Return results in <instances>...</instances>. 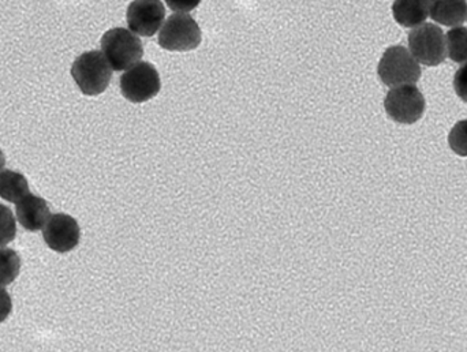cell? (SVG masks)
Here are the masks:
<instances>
[{"label": "cell", "mask_w": 467, "mask_h": 352, "mask_svg": "<svg viewBox=\"0 0 467 352\" xmlns=\"http://www.w3.org/2000/svg\"><path fill=\"white\" fill-rule=\"evenodd\" d=\"M101 52L114 71H128L140 63L144 48L141 40L125 27H114L101 37Z\"/></svg>", "instance_id": "6da1fadb"}, {"label": "cell", "mask_w": 467, "mask_h": 352, "mask_svg": "<svg viewBox=\"0 0 467 352\" xmlns=\"http://www.w3.org/2000/svg\"><path fill=\"white\" fill-rule=\"evenodd\" d=\"M166 7L159 0H136L128 8L130 32L142 37H152L163 26Z\"/></svg>", "instance_id": "ba28073f"}, {"label": "cell", "mask_w": 467, "mask_h": 352, "mask_svg": "<svg viewBox=\"0 0 467 352\" xmlns=\"http://www.w3.org/2000/svg\"><path fill=\"white\" fill-rule=\"evenodd\" d=\"M200 2H183V3H175V2H169L170 7L172 8V10H192V8L196 7L197 5H199Z\"/></svg>", "instance_id": "ffe728a7"}, {"label": "cell", "mask_w": 467, "mask_h": 352, "mask_svg": "<svg viewBox=\"0 0 467 352\" xmlns=\"http://www.w3.org/2000/svg\"><path fill=\"white\" fill-rule=\"evenodd\" d=\"M202 38L199 24L183 13L170 16L159 33V44L167 51H192L202 44Z\"/></svg>", "instance_id": "5b68a950"}, {"label": "cell", "mask_w": 467, "mask_h": 352, "mask_svg": "<svg viewBox=\"0 0 467 352\" xmlns=\"http://www.w3.org/2000/svg\"><path fill=\"white\" fill-rule=\"evenodd\" d=\"M21 272V258L16 250L0 249V287L10 285Z\"/></svg>", "instance_id": "5bb4252c"}, {"label": "cell", "mask_w": 467, "mask_h": 352, "mask_svg": "<svg viewBox=\"0 0 467 352\" xmlns=\"http://www.w3.org/2000/svg\"><path fill=\"white\" fill-rule=\"evenodd\" d=\"M447 54L455 63H467V27L458 26L446 36Z\"/></svg>", "instance_id": "9a60e30c"}, {"label": "cell", "mask_w": 467, "mask_h": 352, "mask_svg": "<svg viewBox=\"0 0 467 352\" xmlns=\"http://www.w3.org/2000/svg\"><path fill=\"white\" fill-rule=\"evenodd\" d=\"M449 144L457 155L467 158V119L458 122L450 131Z\"/></svg>", "instance_id": "e0dca14e"}, {"label": "cell", "mask_w": 467, "mask_h": 352, "mask_svg": "<svg viewBox=\"0 0 467 352\" xmlns=\"http://www.w3.org/2000/svg\"><path fill=\"white\" fill-rule=\"evenodd\" d=\"M430 16L433 21L446 26H461L467 16L465 0H436L430 2Z\"/></svg>", "instance_id": "7c38bea8"}, {"label": "cell", "mask_w": 467, "mask_h": 352, "mask_svg": "<svg viewBox=\"0 0 467 352\" xmlns=\"http://www.w3.org/2000/svg\"><path fill=\"white\" fill-rule=\"evenodd\" d=\"M387 114L400 125H413L425 112V98L416 85L392 88L384 100Z\"/></svg>", "instance_id": "52a82bcc"}, {"label": "cell", "mask_w": 467, "mask_h": 352, "mask_svg": "<svg viewBox=\"0 0 467 352\" xmlns=\"http://www.w3.org/2000/svg\"><path fill=\"white\" fill-rule=\"evenodd\" d=\"M379 77L387 87L414 85L421 78V67L408 48L392 46L386 49L378 67Z\"/></svg>", "instance_id": "3957f363"}, {"label": "cell", "mask_w": 467, "mask_h": 352, "mask_svg": "<svg viewBox=\"0 0 467 352\" xmlns=\"http://www.w3.org/2000/svg\"><path fill=\"white\" fill-rule=\"evenodd\" d=\"M395 21L405 27H419L430 16V2L425 0H397L392 5Z\"/></svg>", "instance_id": "8fae6325"}, {"label": "cell", "mask_w": 467, "mask_h": 352, "mask_svg": "<svg viewBox=\"0 0 467 352\" xmlns=\"http://www.w3.org/2000/svg\"><path fill=\"white\" fill-rule=\"evenodd\" d=\"M43 238L54 252L68 253L79 243L81 230L74 217L65 213L52 214L43 228Z\"/></svg>", "instance_id": "9c48e42d"}, {"label": "cell", "mask_w": 467, "mask_h": 352, "mask_svg": "<svg viewBox=\"0 0 467 352\" xmlns=\"http://www.w3.org/2000/svg\"><path fill=\"white\" fill-rule=\"evenodd\" d=\"M11 310H13V301H11L10 294L5 288L0 287V323H3L11 315Z\"/></svg>", "instance_id": "d6986e66"}, {"label": "cell", "mask_w": 467, "mask_h": 352, "mask_svg": "<svg viewBox=\"0 0 467 352\" xmlns=\"http://www.w3.org/2000/svg\"><path fill=\"white\" fill-rule=\"evenodd\" d=\"M16 219L21 223L25 230L36 231L46 227L47 222L51 217L46 200L37 195L29 194L21 202L16 203Z\"/></svg>", "instance_id": "30bf717a"}, {"label": "cell", "mask_w": 467, "mask_h": 352, "mask_svg": "<svg viewBox=\"0 0 467 352\" xmlns=\"http://www.w3.org/2000/svg\"><path fill=\"white\" fill-rule=\"evenodd\" d=\"M454 89L458 98L467 103V63L458 68L454 76Z\"/></svg>", "instance_id": "ac0fdd59"}, {"label": "cell", "mask_w": 467, "mask_h": 352, "mask_svg": "<svg viewBox=\"0 0 467 352\" xmlns=\"http://www.w3.org/2000/svg\"><path fill=\"white\" fill-rule=\"evenodd\" d=\"M16 233V217L8 206L0 203V249L14 241Z\"/></svg>", "instance_id": "2e32d148"}, {"label": "cell", "mask_w": 467, "mask_h": 352, "mask_svg": "<svg viewBox=\"0 0 467 352\" xmlns=\"http://www.w3.org/2000/svg\"><path fill=\"white\" fill-rule=\"evenodd\" d=\"M29 183L19 172L5 170L0 174V197L13 203H19L29 195Z\"/></svg>", "instance_id": "4fadbf2b"}, {"label": "cell", "mask_w": 467, "mask_h": 352, "mask_svg": "<svg viewBox=\"0 0 467 352\" xmlns=\"http://www.w3.org/2000/svg\"><path fill=\"white\" fill-rule=\"evenodd\" d=\"M161 89V76L150 62L137 63L120 77V92L131 103H145Z\"/></svg>", "instance_id": "8992f818"}, {"label": "cell", "mask_w": 467, "mask_h": 352, "mask_svg": "<svg viewBox=\"0 0 467 352\" xmlns=\"http://www.w3.org/2000/svg\"><path fill=\"white\" fill-rule=\"evenodd\" d=\"M5 153L2 152V150H0V174L3 172V169H5Z\"/></svg>", "instance_id": "44dd1931"}, {"label": "cell", "mask_w": 467, "mask_h": 352, "mask_svg": "<svg viewBox=\"0 0 467 352\" xmlns=\"http://www.w3.org/2000/svg\"><path fill=\"white\" fill-rule=\"evenodd\" d=\"M409 47L414 59L430 67L441 65L447 57L446 35L435 24L425 22L421 26L414 27L409 33Z\"/></svg>", "instance_id": "277c9868"}, {"label": "cell", "mask_w": 467, "mask_h": 352, "mask_svg": "<svg viewBox=\"0 0 467 352\" xmlns=\"http://www.w3.org/2000/svg\"><path fill=\"white\" fill-rule=\"evenodd\" d=\"M71 76L84 95L98 96L109 88L112 68L103 52L89 51L74 60Z\"/></svg>", "instance_id": "7a4b0ae2"}]
</instances>
